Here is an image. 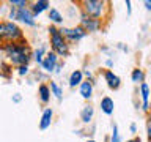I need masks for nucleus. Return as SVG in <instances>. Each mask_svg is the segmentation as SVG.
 <instances>
[{"label": "nucleus", "instance_id": "1", "mask_svg": "<svg viewBox=\"0 0 151 142\" xmlns=\"http://www.w3.org/2000/svg\"><path fill=\"white\" fill-rule=\"evenodd\" d=\"M5 54L8 55L9 62L14 66H22V65H28V62L33 59V54L30 51V46H28L27 41H17V43H6L3 46Z\"/></svg>", "mask_w": 151, "mask_h": 142}, {"label": "nucleus", "instance_id": "2", "mask_svg": "<svg viewBox=\"0 0 151 142\" xmlns=\"http://www.w3.org/2000/svg\"><path fill=\"white\" fill-rule=\"evenodd\" d=\"M109 5L110 3L106 0H83L80 2V13H83L88 17L104 21L109 13Z\"/></svg>", "mask_w": 151, "mask_h": 142}, {"label": "nucleus", "instance_id": "3", "mask_svg": "<svg viewBox=\"0 0 151 142\" xmlns=\"http://www.w3.org/2000/svg\"><path fill=\"white\" fill-rule=\"evenodd\" d=\"M49 36H50V47L52 52H55L58 57H68L69 55V43L61 35V30L57 25L49 27Z\"/></svg>", "mask_w": 151, "mask_h": 142}, {"label": "nucleus", "instance_id": "4", "mask_svg": "<svg viewBox=\"0 0 151 142\" xmlns=\"http://www.w3.org/2000/svg\"><path fill=\"white\" fill-rule=\"evenodd\" d=\"M0 40L6 43H17L24 40L21 27L13 21H0Z\"/></svg>", "mask_w": 151, "mask_h": 142}, {"label": "nucleus", "instance_id": "5", "mask_svg": "<svg viewBox=\"0 0 151 142\" xmlns=\"http://www.w3.org/2000/svg\"><path fill=\"white\" fill-rule=\"evenodd\" d=\"M9 19H13V21H21V22L25 24V25H30V27L36 25L35 16H33L30 7H24V8H14V7H11Z\"/></svg>", "mask_w": 151, "mask_h": 142}, {"label": "nucleus", "instance_id": "6", "mask_svg": "<svg viewBox=\"0 0 151 142\" xmlns=\"http://www.w3.org/2000/svg\"><path fill=\"white\" fill-rule=\"evenodd\" d=\"M61 35L66 38L68 43H79L80 40H83L88 35V32L85 30L82 25H76V27H61Z\"/></svg>", "mask_w": 151, "mask_h": 142}, {"label": "nucleus", "instance_id": "7", "mask_svg": "<svg viewBox=\"0 0 151 142\" xmlns=\"http://www.w3.org/2000/svg\"><path fill=\"white\" fill-rule=\"evenodd\" d=\"M79 25H82L88 33H96L99 30H102L104 24H102V21H99V19L88 17V16H85L83 13H80V24Z\"/></svg>", "mask_w": 151, "mask_h": 142}, {"label": "nucleus", "instance_id": "8", "mask_svg": "<svg viewBox=\"0 0 151 142\" xmlns=\"http://www.w3.org/2000/svg\"><path fill=\"white\" fill-rule=\"evenodd\" d=\"M58 59L60 57L55 54V52H52V51H49L46 54V57H44V60H42V65H41V68L46 71V73H55V68H57V65L60 63L58 62Z\"/></svg>", "mask_w": 151, "mask_h": 142}, {"label": "nucleus", "instance_id": "9", "mask_svg": "<svg viewBox=\"0 0 151 142\" xmlns=\"http://www.w3.org/2000/svg\"><path fill=\"white\" fill-rule=\"evenodd\" d=\"M140 99H142V111L150 112V99H151V87L146 82L140 84Z\"/></svg>", "mask_w": 151, "mask_h": 142}, {"label": "nucleus", "instance_id": "10", "mask_svg": "<svg viewBox=\"0 0 151 142\" xmlns=\"http://www.w3.org/2000/svg\"><path fill=\"white\" fill-rule=\"evenodd\" d=\"M104 80H106L107 87L110 90H118L121 87V79L120 76H116L112 70H106L104 71Z\"/></svg>", "mask_w": 151, "mask_h": 142}, {"label": "nucleus", "instance_id": "11", "mask_svg": "<svg viewBox=\"0 0 151 142\" xmlns=\"http://www.w3.org/2000/svg\"><path fill=\"white\" fill-rule=\"evenodd\" d=\"M52 118H54V111H52V107H46L44 111H42V115H41V120H40V130L41 131H46L47 128H50Z\"/></svg>", "mask_w": 151, "mask_h": 142}, {"label": "nucleus", "instance_id": "12", "mask_svg": "<svg viewBox=\"0 0 151 142\" xmlns=\"http://www.w3.org/2000/svg\"><path fill=\"white\" fill-rule=\"evenodd\" d=\"M99 107H101V112L106 114V115H112L113 111H115V101L110 96H102L101 103H99Z\"/></svg>", "mask_w": 151, "mask_h": 142}, {"label": "nucleus", "instance_id": "13", "mask_svg": "<svg viewBox=\"0 0 151 142\" xmlns=\"http://www.w3.org/2000/svg\"><path fill=\"white\" fill-rule=\"evenodd\" d=\"M93 82L91 80H83L82 84H80V87H79V93H80V96H82L83 99H91L93 98Z\"/></svg>", "mask_w": 151, "mask_h": 142}, {"label": "nucleus", "instance_id": "14", "mask_svg": "<svg viewBox=\"0 0 151 142\" xmlns=\"http://www.w3.org/2000/svg\"><path fill=\"white\" fill-rule=\"evenodd\" d=\"M83 82V71L82 70H74L73 73L69 74V79H68V84L71 88H76V87H80V84Z\"/></svg>", "mask_w": 151, "mask_h": 142}, {"label": "nucleus", "instance_id": "15", "mask_svg": "<svg viewBox=\"0 0 151 142\" xmlns=\"http://www.w3.org/2000/svg\"><path fill=\"white\" fill-rule=\"evenodd\" d=\"M32 13H33V16H40V14L42 11H47V9H50V2H47V0H38V2L35 3H32Z\"/></svg>", "mask_w": 151, "mask_h": 142}, {"label": "nucleus", "instance_id": "16", "mask_svg": "<svg viewBox=\"0 0 151 142\" xmlns=\"http://www.w3.org/2000/svg\"><path fill=\"white\" fill-rule=\"evenodd\" d=\"M94 117V107L90 106V104H85V106L82 107V111H80V120H82V123H90L93 120Z\"/></svg>", "mask_w": 151, "mask_h": 142}, {"label": "nucleus", "instance_id": "17", "mask_svg": "<svg viewBox=\"0 0 151 142\" xmlns=\"http://www.w3.org/2000/svg\"><path fill=\"white\" fill-rule=\"evenodd\" d=\"M38 95H40V99H41V103L42 104H47L50 101V87L49 85H46V84H41L40 87H38Z\"/></svg>", "mask_w": 151, "mask_h": 142}, {"label": "nucleus", "instance_id": "18", "mask_svg": "<svg viewBox=\"0 0 151 142\" xmlns=\"http://www.w3.org/2000/svg\"><path fill=\"white\" fill-rule=\"evenodd\" d=\"M49 19H50V22L54 24V25H60V24H63V21H65L63 14H61L57 8L49 9Z\"/></svg>", "mask_w": 151, "mask_h": 142}, {"label": "nucleus", "instance_id": "19", "mask_svg": "<svg viewBox=\"0 0 151 142\" xmlns=\"http://www.w3.org/2000/svg\"><path fill=\"white\" fill-rule=\"evenodd\" d=\"M131 80L134 84H142L145 82V71L142 68H134L131 73Z\"/></svg>", "mask_w": 151, "mask_h": 142}, {"label": "nucleus", "instance_id": "20", "mask_svg": "<svg viewBox=\"0 0 151 142\" xmlns=\"http://www.w3.org/2000/svg\"><path fill=\"white\" fill-rule=\"evenodd\" d=\"M50 92H52V95H54V96L58 99V101H61V99H63V88L60 87L58 84L55 82V80H50Z\"/></svg>", "mask_w": 151, "mask_h": 142}, {"label": "nucleus", "instance_id": "21", "mask_svg": "<svg viewBox=\"0 0 151 142\" xmlns=\"http://www.w3.org/2000/svg\"><path fill=\"white\" fill-rule=\"evenodd\" d=\"M44 54H46V46L38 47V49H36L35 52H33V60H35L40 66L42 65V60H44V57H46Z\"/></svg>", "mask_w": 151, "mask_h": 142}, {"label": "nucleus", "instance_id": "22", "mask_svg": "<svg viewBox=\"0 0 151 142\" xmlns=\"http://www.w3.org/2000/svg\"><path fill=\"white\" fill-rule=\"evenodd\" d=\"M109 142H121L120 131H118V125L112 126V134H110V141H109Z\"/></svg>", "mask_w": 151, "mask_h": 142}, {"label": "nucleus", "instance_id": "23", "mask_svg": "<svg viewBox=\"0 0 151 142\" xmlns=\"http://www.w3.org/2000/svg\"><path fill=\"white\" fill-rule=\"evenodd\" d=\"M146 139L148 142H151V111L146 115Z\"/></svg>", "mask_w": 151, "mask_h": 142}, {"label": "nucleus", "instance_id": "24", "mask_svg": "<svg viewBox=\"0 0 151 142\" xmlns=\"http://www.w3.org/2000/svg\"><path fill=\"white\" fill-rule=\"evenodd\" d=\"M9 5L14 8H24V7H27V0H11Z\"/></svg>", "mask_w": 151, "mask_h": 142}, {"label": "nucleus", "instance_id": "25", "mask_svg": "<svg viewBox=\"0 0 151 142\" xmlns=\"http://www.w3.org/2000/svg\"><path fill=\"white\" fill-rule=\"evenodd\" d=\"M28 71H30L28 65H22V66H19V68H17V74H19V76H27Z\"/></svg>", "mask_w": 151, "mask_h": 142}, {"label": "nucleus", "instance_id": "26", "mask_svg": "<svg viewBox=\"0 0 151 142\" xmlns=\"http://www.w3.org/2000/svg\"><path fill=\"white\" fill-rule=\"evenodd\" d=\"M124 5H126L127 16H131V14H132V2H131V0H126V2H124Z\"/></svg>", "mask_w": 151, "mask_h": 142}, {"label": "nucleus", "instance_id": "27", "mask_svg": "<svg viewBox=\"0 0 151 142\" xmlns=\"http://www.w3.org/2000/svg\"><path fill=\"white\" fill-rule=\"evenodd\" d=\"M83 78H87V80H91V82H93V74H91V71L85 70V71H83Z\"/></svg>", "mask_w": 151, "mask_h": 142}, {"label": "nucleus", "instance_id": "28", "mask_svg": "<svg viewBox=\"0 0 151 142\" xmlns=\"http://www.w3.org/2000/svg\"><path fill=\"white\" fill-rule=\"evenodd\" d=\"M129 131L132 133V134H137V125L135 123H131L129 125Z\"/></svg>", "mask_w": 151, "mask_h": 142}, {"label": "nucleus", "instance_id": "29", "mask_svg": "<svg viewBox=\"0 0 151 142\" xmlns=\"http://www.w3.org/2000/svg\"><path fill=\"white\" fill-rule=\"evenodd\" d=\"M21 99H22L21 93H16V95L13 96V103H21Z\"/></svg>", "mask_w": 151, "mask_h": 142}, {"label": "nucleus", "instance_id": "30", "mask_svg": "<svg viewBox=\"0 0 151 142\" xmlns=\"http://www.w3.org/2000/svg\"><path fill=\"white\" fill-rule=\"evenodd\" d=\"M116 47H118V49H121L123 52H127V51H129V49H127V46H124L123 43H118V44H116Z\"/></svg>", "mask_w": 151, "mask_h": 142}, {"label": "nucleus", "instance_id": "31", "mask_svg": "<svg viewBox=\"0 0 151 142\" xmlns=\"http://www.w3.org/2000/svg\"><path fill=\"white\" fill-rule=\"evenodd\" d=\"M143 5H145V8L148 9V11H151V0H145Z\"/></svg>", "mask_w": 151, "mask_h": 142}, {"label": "nucleus", "instance_id": "32", "mask_svg": "<svg viewBox=\"0 0 151 142\" xmlns=\"http://www.w3.org/2000/svg\"><path fill=\"white\" fill-rule=\"evenodd\" d=\"M126 142H142V139H140L139 136H134V137H132V139H127Z\"/></svg>", "mask_w": 151, "mask_h": 142}, {"label": "nucleus", "instance_id": "33", "mask_svg": "<svg viewBox=\"0 0 151 142\" xmlns=\"http://www.w3.org/2000/svg\"><path fill=\"white\" fill-rule=\"evenodd\" d=\"M106 66H107V68H112V66H113V60L112 59H107L106 60Z\"/></svg>", "mask_w": 151, "mask_h": 142}, {"label": "nucleus", "instance_id": "34", "mask_svg": "<svg viewBox=\"0 0 151 142\" xmlns=\"http://www.w3.org/2000/svg\"><path fill=\"white\" fill-rule=\"evenodd\" d=\"M61 68H63V65L58 63V65H57V68H55V73H61Z\"/></svg>", "mask_w": 151, "mask_h": 142}, {"label": "nucleus", "instance_id": "35", "mask_svg": "<svg viewBox=\"0 0 151 142\" xmlns=\"http://www.w3.org/2000/svg\"><path fill=\"white\" fill-rule=\"evenodd\" d=\"M85 142H98V141H94V139H87Z\"/></svg>", "mask_w": 151, "mask_h": 142}, {"label": "nucleus", "instance_id": "36", "mask_svg": "<svg viewBox=\"0 0 151 142\" xmlns=\"http://www.w3.org/2000/svg\"><path fill=\"white\" fill-rule=\"evenodd\" d=\"M150 111H151V103H150Z\"/></svg>", "mask_w": 151, "mask_h": 142}]
</instances>
